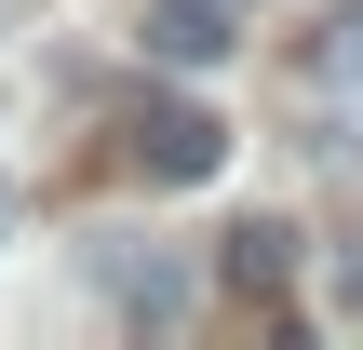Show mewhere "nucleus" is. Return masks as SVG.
<instances>
[{
    "instance_id": "7ed1b4c3",
    "label": "nucleus",
    "mask_w": 363,
    "mask_h": 350,
    "mask_svg": "<svg viewBox=\"0 0 363 350\" xmlns=\"http://www.w3.org/2000/svg\"><path fill=\"white\" fill-rule=\"evenodd\" d=\"M283 270H296V229H283V216H242V229L216 243V283H242V297H283Z\"/></svg>"
},
{
    "instance_id": "39448f33",
    "label": "nucleus",
    "mask_w": 363,
    "mask_h": 350,
    "mask_svg": "<svg viewBox=\"0 0 363 350\" xmlns=\"http://www.w3.org/2000/svg\"><path fill=\"white\" fill-rule=\"evenodd\" d=\"M323 297H337V324H363V243H337V270H323Z\"/></svg>"
},
{
    "instance_id": "20e7f679",
    "label": "nucleus",
    "mask_w": 363,
    "mask_h": 350,
    "mask_svg": "<svg viewBox=\"0 0 363 350\" xmlns=\"http://www.w3.org/2000/svg\"><path fill=\"white\" fill-rule=\"evenodd\" d=\"M310 67H323V81H363V0H337V13H323V40H310Z\"/></svg>"
},
{
    "instance_id": "f257e3e1",
    "label": "nucleus",
    "mask_w": 363,
    "mask_h": 350,
    "mask_svg": "<svg viewBox=\"0 0 363 350\" xmlns=\"http://www.w3.org/2000/svg\"><path fill=\"white\" fill-rule=\"evenodd\" d=\"M121 148H135V175H148V189H202V175L229 162V121H216L202 94H148V108L121 121Z\"/></svg>"
},
{
    "instance_id": "f03ea898",
    "label": "nucleus",
    "mask_w": 363,
    "mask_h": 350,
    "mask_svg": "<svg viewBox=\"0 0 363 350\" xmlns=\"http://www.w3.org/2000/svg\"><path fill=\"white\" fill-rule=\"evenodd\" d=\"M242 27H256V0H148L162 67H216V54H242Z\"/></svg>"
}]
</instances>
